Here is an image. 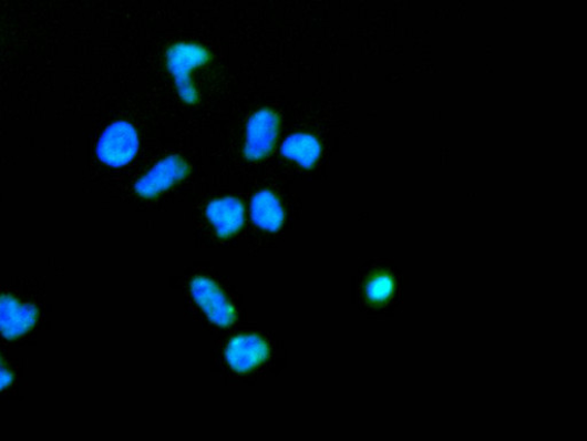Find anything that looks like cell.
<instances>
[{"instance_id": "1", "label": "cell", "mask_w": 587, "mask_h": 441, "mask_svg": "<svg viewBox=\"0 0 587 441\" xmlns=\"http://www.w3.org/2000/svg\"><path fill=\"white\" fill-rule=\"evenodd\" d=\"M403 277L404 273L395 261L373 258L356 276L358 307L372 320L395 317L403 302Z\"/></svg>"}, {"instance_id": "2", "label": "cell", "mask_w": 587, "mask_h": 441, "mask_svg": "<svg viewBox=\"0 0 587 441\" xmlns=\"http://www.w3.org/2000/svg\"><path fill=\"white\" fill-rule=\"evenodd\" d=\"M206 49L194 44H177L167 54V65L173 73L181 99L187 104L199 100L198 91L193 86L190 74L209 61Z\"/></svg>"}, {"instance_id": "3", "label": "cell", "mask_w": 587, "mask_h": 441, "mask_svg": "<svg viewBox=\"0 0 587 441\" xmlns=\"http://www.w3.org/2000/svg\"><path fill=\"white\" fill-rule=\"evenodd\" d=\"M140 147L136 130L125 121L110 125L96 146L100 160L112 167H123L134 161Z\"/></svg>"}, {"instance_id": "4", "label": "cell", "mask_w": 587, "mask_h": 441, "mask_svg": "<svg viewBox=\"0 0 587 441\" xmlns=\"http://www.w3.org/2000/svg\"><path fill=\"white\" fill-rule=\"evenodd\" d=\"M195 302L215 325L227 328L236 321V310L216 283L207 277L194 278L190 285Z\"/></svg>"}, {"instance_id": "5", "label": "cell", "mask_w": 587, "mask_h": 441, "mask_svg": "<svg viewBox=\"0 0 587 441\" xmlns=\"http://www.w3.org/2000/svg\"><path fill=\"white\" fill-rule=\"evenodd\" d=\"M280 129L278 115L265 110L255 113L247 125L245 154L249 161H260L268 156L276 143Z\"/></svg>"}, {"instance_id": "6", "label": "cell", "mask_w": 587, "mask_h": 441, "mask_svg": "<svg viewBox=\"0 0 587 441\" xmlns=\"http://www.w3.org/2000/svg\"><path fill=\"white\" fill-rule=\"evenodd\" d=\"M188 172V166L182 157L168 156L137 182L136 192L145 198L156 197L184 180Z\"/></svg>"}, {"instance_id": "7", "label": "cell", "mask_w": 587, "mask_h": 441, "mask_svg": "<svg viewBox=\"0 0 587 441\" xmlns=\"http://www.w3.org/2000/svg\"><path fill=\"white\" fill-rule=\"evenodd\" d=\"M269 356L268 342L257 335H241L228 342L225 358L237 372H248Z\"/></svg>"}, {"instance_id": "8", "label": "cell", "mask_w": 587, "mask_h": 441, "mask_svg": "<svg viewBox=\"0 0 587 441\" xmlns=\"http://www.w3.org/2000/svg\"><path fill=\"white\" fill-rule=\"evenodd\" d=\"M39 311L34 305L22 304L11 296L0 297V334L17 339L35 327Z\"/></svg>"}, {"instance_id": "9", "label": "cell", "mask_w": 587, "mask_h": 441, "mask_svg": "<svg viewBox=\"0 0 587 441\" xmlns=\"http://www.w3.org/2000/svg\"><path fill=\"white\" fill-rule=\"evenodd\" d=\"M206 214L217 235L222 238L234 236L245 223L244 206L235 198H222L212 202Z\"/></svg>"}, {"instance_id": "10", "label": "cell", "mask_w": 587, "mask_h": 441, "mask_svg": "<svg viewBox=\"0 0 587 441\" xmlns=\"http://www.w3.org/2000/svg\"><path fill=\"white\" fill-rule=\"evenodd\" d=\"M250 214L255 225L260 229L276 233L284 225L282 206L269 192L259 193L251 199Z\"/></svg>"}, {"instance_id": "11", "label": "cell", "mask_w": 587, "mask_h": 441, "mask_svg": "<svg viewBox=\"0 0 587 441\" xmlns=\"http://www.w3.org/2000/svg\"><path fill=\"white\" fill-rule=\"evenodd\" d=\"M320 144L311 135L296 134L288 137L282 146L281 154L287 160L297 162L305 168H312L320 156Z\"/></svg>"}, {"instance_id": "12", "label": "cell", "mask_w": 587, "mask_h": 441, "mask_svg": "<svg viewBox=\"0 0 587 441\" xmlns=\"http://www.w3.org/2000/svg\"><path fill=\"white\" fill-rule=\"evenodd\" d=\"M13 382V375L0 361V392L10 387Z\"/></svg>"}]
</instances>
